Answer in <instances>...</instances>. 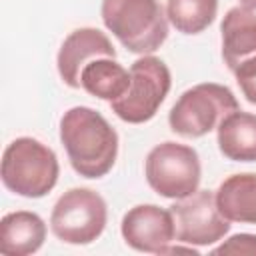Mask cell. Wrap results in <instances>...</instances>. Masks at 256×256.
Masks as SVG:
<instances>
[{"label": "cell", "instance_id": "cell-1", "mask_svg": "<svg viewBox=\"0 0 256 256\" xmlns=\"http://www.w3.org/2000/svg\"><path fill=\"white\" fill-rule=\"evenodd\" d=\"M60 140L72 168L84 178H102L116 162L118 134L100 112L88 106H74L64 112Z\"/></svg>", "mask_w": 256, "mask_h": 256}, {"label": "cell", "instance_id": "cell-2", "mask_svg": "<svg viewBox=\"0 0 256 256\" xmlns=\"http://www.w3.org/2000/svg\"><path fill=\"white\" fill-rule=\"evenodd\" d=\"M102 20L134 54H152L168 38V16L158 0H102Z\"/></svg>", "mask_w": 256, "mask_h": 256}, {"label": "cell", "instance_id": "cell-3", "mask_svg": "<svg viewBox=\"0 0 256 256\" xmlns=\"http://www.w3.org/2000/svg\"><path fill=\"white\" fill-rule=\"evenodd\" d=\"M58 172L54 150L30 136L12 140L2 154V182L10 192L24 198L46 196L56 186Z\"/></svg>", "mask_w": 256, "mask_h": 256}, {"label": "cell", "instance_id": "cell-4", "mask_svg": "<svg viewBox=\"0 0 256 256\" xmlns=\"http://www.w3.org/2000/svg\"><path fill=\"white\" fill-rule=\"evenodd\" d=\"M234 110H240L236 96L228 86L204 82L188 88L170 108L168 124L172 132L186 138H200Z\"/></svg>", "mask_w": 256, "mask_h": 256}, {"label": "cell", "instance_id": "cell-5", "mask_svg": "<svg viewBox=\"0 0 256 256\" xmlns=\"http://www.w3.org/2000/svg\"><path fill=\"white\" fill-rule=\"evenodd\" d=\"M172 78L168 66L150 54H144L130 66V86L128 90L110 102L112 112L128 122L142 124L154 118L160 104L170 90Z\"/></svg>", "mask_w": 256, "mask_h": 256}, {"label": "cell", "instance_id": "cell-6", "mask_svg": "<svg viewBox=\"0 0 256 256\" xmlns=\"http://www.w3.org/2000/svg\"><path fill=\"white\" fill-rule=\"evenodd\" d=\"M144 172L156 194L180 200L198 190L202 170L198 152L192 146L162 142L148 152Z\"/></svg>", "mask_w": 256, "mask_h": 256}, {"label": "cell", "instance_id": "cell-7", "mask_svg": "<svg viewBox=\"0 0 256 256\" xmlns=\"http://www.w3.org/2000/svg\"><path fill=\"white\" fill-rule=\"evenodd\" d=\"M108 210L104 198L90 188H70L52 208L50 228L66 244H90L106 228Z\"/></svg>", "mask_w": 256, "mask_h": 256}, {"label": "cell", "instance_id": "cell-8", "mask_svg": "<svg viewBox=\"0 0 256 256\" xmlns=\"http://www.w3.org/2000/svg\"><path fill=\"white\" fill-rule=\"evenodd\" d=\"M176 240L188 246H210L224 238L230 230V220L222 216L216 204V194L196 190L170 206Z\"/></svg>", "mask_w": 256, "mask_h": 256}, {"label": "cell", "instance_id": "cell-9", "mask_svg": "<svg viewBox=\"0 0 256 256\" xmlns=\"http://www.w3.org/2000/svg\"><path fill=\"white\" fill-rule=\"evenodd\" d=\"M120 232L130 248L148 254H166L176 238L172 212L156 204H138L130 208L122 218Z\"/></svg>", "mask_w": 256, "mask_h": 256}, {"label": "cell", "instance_id": "cell-10", "mask_svg": "<svg viewBox=\"0 0 256 256\" xmlns=\"http://www.w3.org/2000/svg\"><path fill=\"white\" fill-rule=\"evenodd\" d=\"M96 58H116L110 38L98 28H78L64 38L58 50V74L70 88H80L84 66Z\"/></svg>", "mask_w": 256, "mask_h": 256}, {"label": "cell", "instance_id": "cell-11", "mask_svg": "<svg viewBox=\"0 0 256 256\" xmlns=\"http://www.w3.org/2000/svg\"><path fill=\"white\" fill-rule=\"evenodd\" d=\"M222 58L234 74L238 68L256 62V12L246 6H234L220 24Z\"/></svg>", "mask_w": 256, "mask_h": 256}, {"label": "cell", "instance_id": "cell-12", "mask_svg": "<svg viewBox=\"0 0 256 256\" xmlns=\"http://www.w3.org/2000/svg\"><path fill=\"white\" fill-rule=\"evenodd\" d=\"M46 240L44 220L28 210L10 212L0 220V252L6 256H28Z\"/></svg>", "mask_w": 256, "mask_h": 256}, {"label": "cell", "instance_id": "cell-13", "mask_svg": "<svg viewBox=\"0 0 256 256\" xmlns=\"http://www.w3.org/2000/svg\"><path fill=\"white\" fill-rule=\"evenodd\" d=\"M218 148L234 162H256V114L234 110L218 124Z\"/></svg>", "mask_w": 256, "mask_h": 256}, {"label": "cell", "instance_id": "cell-14", "mask_svg": "<svg viewBox=\"0 0 256 256\" xmlns=\"http://www.w3.org/2000/svg\"><path fill=\"white\" fill-rule=\"evenodd\" d=\"M216 204L230 222L256 224V174H232L216 190Z\"/></svg>", "mask_w": 256, "mask_h": 256}, {"label": "cell", "instance_id": "cell-15", "mask_svg": "<svg viewBox=\"0 0 256 256\" xmlns=\"http://www.w3.org/2000/svg\"><path fill=\"white\" fill-rule=\"evenodd\" d=\"M130 86V70L116 58H96L88 62L80 74V88L100 100H116Z\"/></svg>", "mask_w": 256, "mask_h": 256}, {"label": "cell", "instance_id": "cell-16", "mask_svg": "<svg viewBox=\"0 0 256 256\" xmlns=\"http://www.w3.org/2000/svg\"><path fill=\"white\" fill-rule=\"evenodd\" d=\"M218 12V0H168L166 16L182 34H200L206 30Z\"/></svg>", "mask_w": 256, "mask_h": 256}, {"label": "cell", "instance_id": "cell-17", "mask_svg": "<svg viewBox=\"0 0 256 256\" xmlns=\"http://www.w3.org/2000/svg\"><path fill=\"white\" fill-rule=\"evenodd\" d=\"M214 254H256V234H234L214 248Z\"/></svg>", "mask_w": 256, "mask_h": 256}, {"label": "cell", "instance_id": "cell-18", "mask_svg": "<svg viewBox=\"0 0 256 256\" xmlns=\"http://www.w3.org/2000/svg\"><path fill=\"white\" fill-rule=\"evenodd\" d=\"M234 76H236V82H238L244 98L250 104H256V62L238 68L234 72Z\"/></svg>", "mask_w": 256, "mask_h": 256}, {"label": "cell", "instance_id": "cell-19", "mask_svg": "<svg viewBox=\"0 0 256 256\" xmlns=\"http://www.w3.org/2000/svg\"><path fill=\"white\" fill-rule=\"evenodd\" d=\"M240 4L250 8V10H256V0H240Z\"/></svg>", "mask_w": 256, "mask_h": 256}]
</instances>
